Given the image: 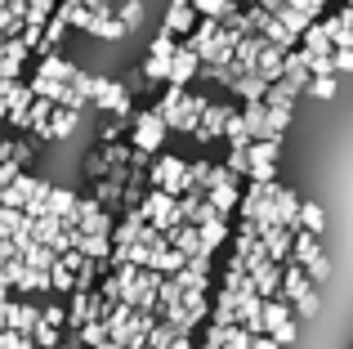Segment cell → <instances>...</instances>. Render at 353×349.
<instances>
[{
  "instance_id": "cell-7",
  "label": "cell",
  "mask_w": 353,
  "mask_h": 349,
  "mask_svg": "<svg viewBox=\"0 0 353 349\" xmlns=\"http://www.w3.org/2000/svg\"><path fill=\"white\" fill-rule=\"evenodd\" d=\"M77 130V108H54V121H50V139H68Z\"/></svg>"
},
{
  "instance_id": "cell-1",
  "label": "cell",
  "mask_w": 353,
  "mask_h": 349,
  "mask_svg": "<svg viewBox=\"0 0 353 349\" xmlns=\"http://www.w3.org/2000/svg\"><path fill=\"white\" fill-rule=\"evenodd\" d=\"M188 174H192V161H183V157H170V152H161V157L148 166V179H152V188H170V192H188Z\"/></svg>"
},
{
  "instance_id": "cell-8",
  "label": "cell",
  "mask_w": 353,
  "mask_h": 349,
  "mask_svg": "<svg viewBox=\"0 0 353 349\" xmlns=\"http://www.w3.org/2000/svg\"><path fill=\"white\" fill-rule=\"evenodd\" d=\"M300 224L309 228V233H322V228H327V210H322V201H304Z\"/></svg>"
},
{
  "instance_id": "cell-6",
  "label": "cell",
  "mask_w": 353,
  "mask_h": 349,
  "mask_svg": "<svg viewBox=\"0 0 353 349\" xmlns=\"http://www.w3.org/2000/svg\"><path fill=\"white\" fill-rule=\"evenodd\" d=\"M23 264H32V269H54V264H59V251L32 237V242L23 246Z\"/></svg>"
},
{
  "instance_id": "cell-3",
  "label": "cell",
  "mask_w": 353,
  "mask_h": 349,
  "mask_svg": "<svg viewBox=\"0 0 353 349\" xmlns=\"http://www.w3.org/2000/svg\"><path fill=\"white\" fill-rule=\"evenodd\" d=\"M165 130H170V121H165L161 112H143V117H134V130H130V143H134V148H143V152H161V143H165Z\"/></svg>"
},
{
  "instance_id": "cell-12",
  "label": "cell",
  "mask_w": 353,
  "mask_h": 349,
  "mask_svg": "<svg viewBox=\"0 0 353 349\" xmlns=\"http://www.w3.org/2000/svg\"><path fill=\"white\" fill-rule=\"evenodd\" d=\"M170 349H201V341H197V332H179Z\"/></svg>"
},
{
  "instance_id": "cell-11",
  "label": "cell",
  "mask_w": 353,
  "mask_h": 349,
  "mask_svg": "<svg viewBox=\"0 0 353 349\" xmlns=\"http://www.w3.org/2000/svg\"><path fill=\"white\" fill-rule=\"evenodd\" d=\"M277 341H282V349H291L295 341H300V318H291V323H286V327H277Z\"/></svg>"
},
{
  "instance_id": "cell-2",
  "label": "cell",
  "mask_w": 353,
  "mask_h": 349,
  "mask_svg": "<svg viewBox=\"0 0 353 349\" xmlns=\"http://www.w3.org/2000/svg\"><path fill=\"white\" fill-rule=\"evenodd\" d=\"M143 210H148V219H152V224H161V228H174V224H183L179 192H170V188H148V201H143Z\"/></svg>"
},
{
  "instance_id": "cell-10",
  "label": "cell",
  "mask_w": 353,
  "mask_h": 349,
  "mask_svg": "<svg viewBox=\"0 0 353 349\" xmlns=\"http://www.w3.org/2000/svg\"><path fill=\"white\" fill-rule=\"evenodd\" d=\"M304 269H309V278H313V282H318V287H322V282L331 278V260H327V251H322V255H313V260L304 264Z\"/></svg>"
},
{
  "instance_id": "cell-9",
  "label": "cell",
  "mask_w": 353,
  "mask_h": 349,
  "mask_svg": "<svg viewBox=\"0 0 353 349\" xmlns=\"http://www.w3.org/2000/svg\"><path fill=\"white\" fill-rule=\"evenodd\" d=\"M318 287H313V291H304V296L300 300H295V314H300V323H304V318H318Z\"/></svg>"
},
{
  "instance_id": "cell-4",
  "label": "cell",
  "mask_w": 353,
  "mask_h": 349,
  "mask_svg": "<svg viewBox=\"0 0 353 349\" xmlns=\"http://www.w3.org/2000/svg\"><path fill=\"white\" fill-rule=\"evenodd\" d=\"M295 237H300V224H273V228H264V246H268V255H273L277 264H286V260H295Z\"/></svg>"
},
{
  "instance_id": "cell-5",
  "label": "cell",
  "mask_w": 353,
  "mask_h": 349,
  "mask_svg": "<svg viewBox=\"0 0 353 349\" xmlns=\"http://www.w3.org/2000/svg\"><path fill=\"white\" fill-rule=\"evenodd\" d=\"M77 210H81V197L72 188H50V215H63V224H81Z\"/></svg>"
}]
</instances>
